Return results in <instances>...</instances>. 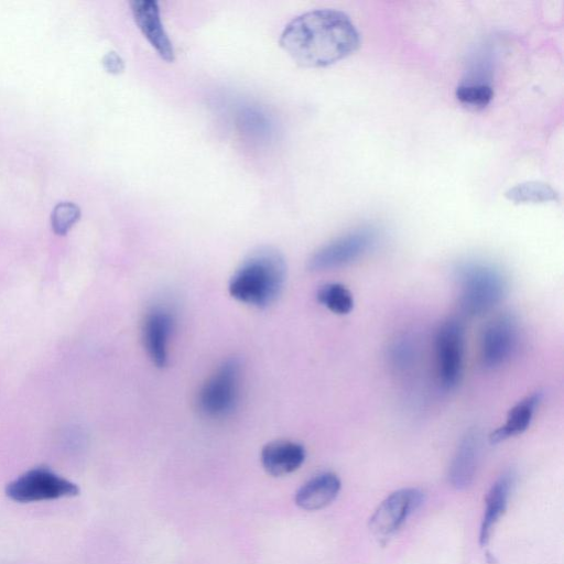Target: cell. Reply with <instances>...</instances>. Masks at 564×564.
Returning a JSON list of instances; mask_svg holds the SVG:
<instances>
[{"label": "cell", "mask_w": 564, "mask_h": 564, "mask_svg": "<svg viewBox=\"0 0 564 564\" xmlns=\"http://www.w3.org/2000/svg\"><path fill=\"white\" fill-rule=\"evenodd\" d=\"M79 494L78 486L46 466L20 475L7 485L6 495L20 503L55 500Z\"/></svg>", "instance_id": "5b68a950"}, {"label": "cell", "mask_w": 564, "mask_h": 564, "mask_svg": "<svg viewBox=\"0 0 564 564\" xmlns=\"http://www.w3.org/2000/svg\"><path fill=\"white\" fill-rule=\"evenodd\" d=\"M480 449L477 431H468L459 442L448 469V481L458 490L469 487L475 478Z\"/></svg>", "instance_id": "7c38bea8"}, {"label": "cell", "mask_w": 564, "mask_h": 564, "mask_svg": "<svg viewBox=\"0 0 564 564\" xmlns=\"http://www.w3.org/2000/svg\"><path fill=\"white\" fill-rule=\"evenodd\" d=\"M465 328L457 318L443 322L435 334V364L440 384L453 389L463 373Z\"/></svg>", "instance_id": "52a82bcc"}, {"label": "cell", "mask_w": 564, "mask_h": 564, "mask_svg": "<svg viewBox=\"0 0 564 564\" xmlns=\"http://www.w3.org/2000/svg\"><path fill=\"white\" fill-rule=\"evenodd\" d=\"M305 448L293 441H274L263 446L260 458L264 470L274 477L295 471L305 460Z\"/></svg>", "instance_id": "4fadbf2b"}, {"label": "cell", "mask_w": 564, "mask_h": 564, "mask_svg": "<svg viewBox=\"0 0 564 564\" xmlns=\"http://www.w3.org/2000/svg\"><path fill=\"white\" fill-rule=\"evenodd\" d=\"M80 218V208L72 202L55 205L52 216V229L56 235L64 236Z\"/></svg>", "instance_id": "44dd1931"}, {"label": "cell", "mask_w": 564, "mask_h": 564, "mask_svg": "<svg viewBox=\"0 0 564 564\" xmlns=\"http://www.w3.org/2000/svg\"><path fill=\"white\" fill-rule=\"evenodd\" d=\"M505 196L516 203H544L557 200L556 191L541 181H525L506 191Z\"/></svg>", "instance_id": "d6986e66"}, {"label": "cell", "mask_w": 564, "mask_h": 564, "mask_svg": "<svg viewBox=\"0 0 564 564\" xmlns=\"http://www.w3.org/2000/svg\"><path fill=\"white\" fill-rule=\"evenodd\" d=\"M130 6L133 19L149 43L164 61L173 62L174 48L161 20L159 3L155 0H133Z\"/></svg>", "instance_id": "8fae6325"}, {"label": "cell", "mask_w": 564, "mask_h": 564, "mask_svg": "<svg viewBox=\"0 0 564 564\" xmlns=\"http://www.w3.org/2000/svg\"><path fill=\"white\" fill-rule=\"evenodd\" d=\"M319 304L338 315H346L354 308V296L349 289L338 282L321 285L316 292Z\"/></svg>", "instance_id": "ac0fdd59"}, {"label": "cell", "mask_w": 564, "mask_h": 564, "mask_svg": "<svg viewBox=\"0 0 564 564\" xmlns=\"http://www.w3.org/2000/svg\"><path fill=\"white\" fill-rule=\"evenodd\" d=\"M511 486V475L503 474L492 484L487 494L486 507L479 530V543L481 546L489 543L497 523L507 509Z\"/></svg>", "instance_id": "2e32d148"}, {"label": "cell", "mask_w": 564, "mask_h": 564, "mask_svg": "<svg viewBox=\"0 0 564 564\" xmlns=\"http://www.w3.org/2000/svg\"><path fill=\"white\" fill-rule=\"evenodd\" d=\"M341 482L334 473H322L308 479L295 494V503L307 511L319 510L332 503Z\"/></svg>", "instance_id": "5bb4252c"}, {"label": "cell", "mask_w": 564, "mask_h": 564, "mask_svg": "<svg viewBox=\"0 0 564 564\" xmlns=\"http://www.w3.org/2000/svg\"><path fill=\"white\" fill-rule=\"evenodd\" d=\"M279 42L296 64L323 67L355 52L360 36L345 12L315 9L293 18L282 30Z\"/></svg>", "instance_id": "6da1fadb"}, {"label": "cell", "mask_w": 564, "mask_h": 564, "mask_svg": "<svg viewBox=\"0 0 564 564\" xmlns=\"http://www.w3.org/2000/svg\"><path fill=\"white\" fill-rule=\"evenodd\" d=\"M101 63H102L104 68L108 73L113 74V75L120 74L124 69V61L118 53H116L113 51L105 54Z\"/></svg>", "instance_id": "603a6c76"}, {"label": "cell", "mask_w": 564, "mask_h": 564, "mask_svg": "<svg viewBox=\"0 0 564 564\" xmlns=\"http://www.w3.org/2000/svg\"><path fill=\"white\" fill-rule=\"evenodd\" d=\"M175 316L166 305H154L142 322V341L151 361L159 368L169 362V343L174 329Z\"/></svg>", "instance_id": "30bf717a"}, {"label": "cell", "mask_w": 564, "mask_h": 564, "mask_svg": "<svg viewBox=\"0 0 564 564\" xmlns=\"http://www.w3.org/2000/svg\"><path fill=\"white\" fill-rule=\"evenodd\" d=\"M455 97L468 108L481 109L491 101L494 89L487 82L467 80L456 87Z\"/></svg>", "instance_id": "ffe728a7"}, {"label": "cell", "mask_w": 564, "mask_h": 564, "mask_svg": "<svg viewBox=\"0 0 564 564\" xmlns=\"http://www.w3.org/2000/svg\"><path fill=\"white\" fill-rule=\"evenodd\" d=\"M415 355V348L406 338H401L391 347V359L395 367L406 368L412 364Z\"/></svg>", "instance_id": "7402d4cb"}, {"label": "cell", "mask_w": 564, "mask_h": 564, "mask_svg": "<svg viewBox=\"0 0 564 564\" xmlns=\"http://www.w3.org/2000/svg\"><path fill=\"white\" fill-rule=\"evenodd\" d=\"M285 279L283 256L272 248H261L246 258L235 271L228 291L241 303L267 307L281 294Z\"/></svg>", "instance_id": "7a4b0ae2"}, {"label": "cell", "mask_w": 564, "mask_h": 564, "mask_svg": "<svg viewBox=\"0 0 564 564\" xmlns=\"http://www.w3.org/2000/svg\"><path fill=\"white\" fill-rule=\"evenodd\" d=\"M519 340V325L510 313H501L487 322L479 343V358L486 369L505 365L514 354Z\"/></svg>", "instance_id": "ba28073f"}, {"label": "cell", "mask_w": 564, "mask_h": 564, "mask_svg": "<svg viewBox=\"0 0 564 564\" xmlns=\"http://www.w3.org/2000/svg\"><path fill=\"white\" fill-rule=\"evenodd\" d=\"M237 126L246 138L256 142L270 140L274 128L271 117L253 106H247L239 111Z\"/></svg>", "instance_id": "e0dca14e"}, {"label": "cell", "mask_w": 564, "mask_h": 564, "mask_svg": "<svg viewBox=\"0 0 564 564\" xmlns=\"http://www.w3.org/2000/svg\"><path fill=\"white\" fill-rule=\"evenodd\" d=\"M423 492L417 488H402L386 497L369 519V530L379 540L393 535L421 506Z\"/></svg>", "instance_id": "9c48e42d"}, {"label": "cell", "mask_w": 564, "mask_h": 564, "mask_svg": "<svg viewBox=\"0 0 564 564\" xmlns=\"http://www.w3.org/2000/svg\"><path fill=\"white\" fill-rule=\"evenodd\" d=\"M542 398V391H535L514 404L510 409L505 423L491 432L489 442L498 444L522 434L530 426Z\"/></svg>", "instance_id": "9a60e30c"}, {"label": "cell", "mask_w": 564, "mask_h": 564, "mask_svg": "<svg viewBox=\"0 0 564 564\" xmlns=\"http://www.w3.org/2000/svg\"><path fill=\"white\" fill-rule=\"evenodd\" d=\"M242 366L239 359L224 360L199 390L197 404L207 417L221 419L236 409L241 390Z\"/></svg>", "instance_id": "277c9868"}, {"label": "cell", "mask_w": 564, "mask_h": 564, "mask_svg": "<svg viewBox=\"0 0 564 564\" xmlns=\"http://www.w3.org/2000/svg\"><path fill=\"white\" fill-rule=\"evenodd\" d=\"M378 236L372 226L352 229L318 248L308 259V268L323 271L351 263L376 246Z\"/></svg>", "instance_id": "8992f818"}, {"label": "cell", "mask_w": 564, "mask_h": 564, "mask_svg": "<svg viewBox=\"0 0 564 564\" xmlns=\"http://www.w3.org/2000/svg\"><path fill=\"white\" fill-rule=\"evenodd\" d=\"M455 278L462 310L471 316L489 312L508 291L505 273L494 264L468 261L457 267Z\"/></svg>", "instance_id": "3957f363"}]
</instances>
